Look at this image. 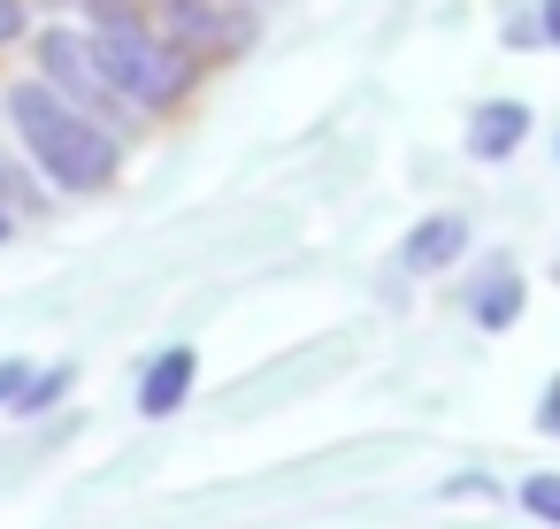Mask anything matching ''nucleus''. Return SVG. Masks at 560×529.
I'll return each instance as SVG.
<instances>
[{"label": "nucleus", "mask_w": 560, "mask_h": 529, "mask_svg": "<svg viewBox=\"0 0 560 529\" xmlns=\"http://www.w3.org/2000/svg\"><path fill=\"white\" fill-rule=\"evenodd\" d=\"M514 315H522V277H514V269L483 277V284H476V322H483V330H506Z\"/></svg>", "instance_id": "7"}, {"label": "nucleus", "mask_w": 560, "mask_h": 529, "mask_svg": "<svg viewBox=\"0 0 560 529\" xmlns=\"http://www.w3.org/2000/svg\"><path fill=\"white\" fill-rule=\"evenodd\" d=\"M192 376H200L192 345H170V353L147 368V384H139V414H177V407L192 399Z\"/></svg>", "instance_id": "5"}, {"label": "nucleus", "mask_w": 560, "mask_h": 529, "mask_svg": "<svg viewBox=\"0 0 560 529\" xmlns=\"http://www.w3.org/2000/svg\"><path fill=\"white\" fill-rule=\"evenodd\" d=\"M62 384H70V368H32V384L16 391V407H24V414H39V407H55V399H62Z\"/></svg>", "instance_id": "8"}, {"label": "nucleus", "mask_w": 560, "mask_h": 529, "mask_svg": "<svg viewBox=\"0 0 560 529\" xmlns=\"http://www.w3.org/2000/svg\"><path fill=\"white\" fill-rule=\"evenodd\" d=\"M24 32V0H0V39H16Z\"/></svg>", "instance_id": "11"}, {"label": "nucleus", "mask_w": 560, "mask_h": 529, "mask_svg": "<svg viewBox=\"0 0 560 529\" xmlns=\"http://www.w3.org/2000/svg\"><path fill=\"white\" fill-rule=\"evenodd\" d=\"M9 116L24 131V146L39 154V169L62 192H101L116 177V139L55 85H9Z\"/></svg>", "instance_id": "1"}, {"label": "nucleus", "mask_w": 560, "mask_h": 529, "mask_svg": "<svg viewBox=\"0 0 560 529\" xmlns=\"http://www.w3.org/2000/svg\"><path fill=\"white\" fill-rule=\"evenodd\" d=\"M39 62H47V78H55V93H70L78 108H108V78H101V62H93V47L78 39V32H47L39 39Z\"/></svg>", "instance_id": "3"}, {"label": "nucleus", "mask_w": 560, "mask_h": 529, "mask_svg": "<svg viewBox=\"0 0 560 529\" xmlns=\"http://www.w3.org/2000/svg\"><path fill=\"white\" fill-rule=\"evenodd\" d=\"M460 246H468V223H460V215H430V223H415V231H407L399 269H407V277H430V269L460 261Z\"/></svg>", "instance_id": "4"}, {"label": "nucleus", "mask_w": 560, "mask_h": 529, "mask_svg": "<svg viewBox=\"0 0 560 529\" xmlns=\"http://www.w3.org/2000/svg\"><path fill=\"white\" fill-rule=\"evenodd\" d=\"M24 376H32L24 361H0V399H9V407H16V391H24Z\"/></svg>", "instance_id": "10"}, {"label": "nucleus", "mask_w": 560, "mask_h": 529, "mask_svg": "<svg viewBox=\"0 0 560 529\" xmlns=\"http://www.w3.org/2000/svg\"><path fill=\"white\" fill-rule=\"evenodd\" d=\"M522 131H529V108H522V101H491V108H476V124H468V154H476V162H506V154L522 146Z\"/></svg>", "instance_id": "6"}, {"label": "nucleus", "mask_w": 560, "mask_h": 529, "mask_svg": "<svg viewBox=\"0 0 560 529\" xmlns=\"http://www.w3.org/2000/svg\"><path fill=\"white\" fill-rule=\"evenodd\" d=\"M93 62H101V78L116 85V101H131V108H170V101L192 85V62H185L177 47H162L147 24H108V32L93 39Z\"/></svg>", "instance_id": "2"}, {"label": "nucleus", "mask_w": 560, "mask_h": 529, "mask_svg": "<svg viewBox=\"0 0 560 529\" xmlns=\"http://www.w3.org/2000/svg\"><path fill=\"white\" fill-rule=\"evenodd\" d=\"M545 32H552V47H560V0H545Z\"/></svg>", "instance_id": "13"}, {"label": "nucleus", "mask_w": 560, "mask_h": 529, "mask_svg": "<svg viewBox=\"0 0 560 529\" xmlns=\"http://www.w3.org/2000/svg\"><path fill=\"white\" fill-rule=\"evenodd\" d=\"M537 422H545V430L560 437V376H552V391H545V407H537Z\"/></svg>", "instance_id": "12"}, {"label": "nucleus", "mask_w": 560, "mask_h": 529, "mask_svg": "<svg viewBox=\"0 0 560 529\" xmlns=\"http://www.w3.org/2000/svg\"><path fill=\"white\" fill-rule=\"evenodd\" d=\"M9 223H16V215H9V192H0V238H9Z\"/></svg>", "instance_id": "14"}, {"label": "nucleus", "mask_w": 560, "mask_h": 529, "mask_svg": "<svg viewBox=\"0 0 560 529\" xmlns=\"http://www.w3.org/2000/svg\"><path fill=\"white\" fill-rule=\"evenodd\" d=\"M522 506H529L537 521H560V475H529V483H522Z\"/></svg>", "instance_id": "9"}]
</instances>
